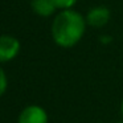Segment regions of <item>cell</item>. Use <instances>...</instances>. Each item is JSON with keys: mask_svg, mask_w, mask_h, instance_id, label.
<instances>
[{"mask_svg": "<svg viewBox=\"0 0 123 123\" xmlns=\"http://www.w3.org/2000/svg\"><path fill=\"white\" fill-rule=\"evenodd\" d=\"M17 123H48V112L37 105H29L21 110Z\"/></svg>", "mask_w": 123, "mask_h": 123, "instance_id": "3957f363", "label": "cell"}, {"mask_svg": "<svg viewBox=\"0 0 123 123\" xmlns=\"http://www.w3.org/2000/svg\"><path fill=\"white\" fill-rule=\"evenodd\" d=\"M120 114H122V117H123V101H122V103H120Z\"/></svg>", "mask_w": 123, "mask_h": 123, "instance_id": "9c48e42d", "label": "cell"}, {"mask_svg": "<svg viewBox=\"0 0 123 123\" xmlns=\"http://www.w3.org/2000/svg\"><path fill=\"white\" fill-rule=\"evenodd\" d=\"M20 41L11 35L0 36V64L12 61L20 52Z\"/></svg>", "mask_w": 123, "mask_h": 123, "instance_id": "7a4b0ae2", "label": "cell"}, {"mask_svg": "<svg viewBox=\"0 0 123 123\" xmlns=\"http://www.w3.org/2000/svg\"><path fill=\"white\" fill-rule=\"evenodd\" d=\"M7 87H8V80H7V74L4 72V69L0 65V98L6 94Z\"/></svg>", "mask_w": 123, "mask_h": 123, "instance_id": "8992f818", "label": "cell"}, {"mask_svg": "<svg viewBox=\"0 0 123 123\" xmlns=\"http://www.w3.org/2000/svg\"><path fill=\"white\" fill-rule=\"evenodd\" d=\"M118 123H123V122H118Z\"/></svg>", "mask_w": 123, "mask_h": 123, "instance_id": "30bf717a", "label": "cell"}, {"mask_svg": "<svg viewBox=\"0 0 123 123\" xmlns=\"http://www.w3.org/2000/svg\"><path fill=\"white\" fill-rule=\"evenodd\" d=\"M111 12L105 6H97L93 7L86 15V23L93 28H102L110 21Z\"/></svg>", "mask_w": 123, "mask_h": 123, "instance_id": "277c9868", "label": "cell"}, {"mask_svg": "<svg viewBox=\"0 0 123 123\" xmlns=\"http://www.w3.org/2000/svg\"><path fill=\"white\" fill-rule=\"evenodd\" d=\"M31 7L35 13L43 17L52 16L58 9L54 0H31Z\"/></svg>", "mask_w": 123, "mask_h": 123, "instance_id": "5b68a950", "label": "cell"}, {"mask_svg": "<svg viewBox=\"0 0 123 123\" xmlns=\"http://www.w3.org/2000/svg\"><path fill=\"white\" fill-rule=\"evenodd\" d=\"M99 40H101L102 44H110L112 41V37H110V36H101Z\"/></svg>", "mask_w": 123, "mask_h": 123, "instance_id": "ba28073f", "label": "cell"}, {"mask_svg": "<svg viewBox=\"0 0 123 123\" xmlns=\"http://www.w3.org/2000/svg\"><path fill=\"white\" fill-rule=\"evenodd\" d=\"M78 0H54L57 8L58 9H70L75 6Z\"/></svg>", "mask_w": 123, "mask_h": 123, "instance_id": "52a82bcc", "label": "cell"}, {"mask_svg": "<svg viewBox=\"0 0 123 123\" xmlns=\"http://www.w3.org/2000/svg\"><path fill=\"white\" fill-rule=\"evenodd\" d=\"M86 19L73 8L61 9L52 23V37L61 48L77 45L86 31Z\"/></svg>", "mask_w": 123, "mask_h": 123, "instance_id": "6da1fadb", "label": "cell"}]
</instances>
